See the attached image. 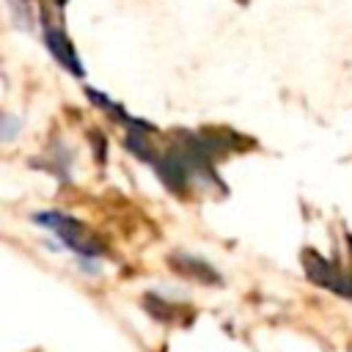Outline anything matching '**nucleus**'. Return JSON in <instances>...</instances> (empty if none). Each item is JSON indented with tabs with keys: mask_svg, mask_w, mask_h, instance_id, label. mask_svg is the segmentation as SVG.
I'll return each instance as SVG.
<instances>
[{
	"mask_svg": "<svg viewBox=\"0 0 352 352\" xmlns=\"http://www.w3.org/2000/svg\"><path fill=\"white\" fill-rule=\"evenodd\" d=\"M14 129H16L14 118H11V116H6V129H3V138H6V140H11V138H14Z\"/></svg>",
	"mask_w": 352,
	"mask_h": 352,
	"instance_id": "obj_1",
	"label": "nucleus"
}]
</instances>
